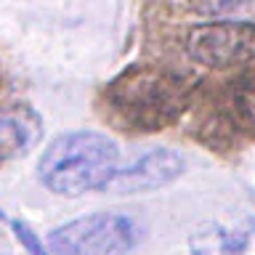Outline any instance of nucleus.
Instances as JSON below:
<instances>
[{
  "instance_id": "obj_1",
  "label": "nucleus",
  "mask_w": 255,
  "mask_h": 255,
  "mask_svg": "<svg viewBox=\"0 0 255 255\" xmlns=\"http://www.w3.org/2000/svg\"><path fill=\"white\" fill-rule=\"evenodd\" d=\"M189 77L170 69H159L151 64L125 69L104 91L107 112L123 130L133 133H157L175 125L191 107Z\"/></svg>"
},
{
  "instance_id": "obj_2",
  "label": "nucleus",
  "mask_w": 255,
  "mask_h": 255,
  "mask_svg": "<svg viewBox=\"0 0 255 255\" xmlns=\"http://www.w3.org/2000/svg\"><path fill=\"white\" fill-rule=\"evenodd\" d=\"M120 149L115 138L99 130H69L45 146L37 162V181L59 197H83L104 191L117 173Z\"/></svg>"
},
{
  "instance_id": "obj_3",
  "label": "nucleus",
  "mask_w": 255,
  "mask_h": 255,
  "mask_svg": "<svg viewBox=\"0 0 255 255\" xmlns=\"http://www.w3.org/2000/svg\"><path fill=\"white\" fill-rule=\"evenodd\" d=\"M141 231L133 218L120 213H91L48 234L51 255H128Z\"/></svg>"
},
{
  "instance_id": "obj_4",
  "label": "nucleus",
  "mask_w": 255,
  "mask_h": 255,
  "mask_svg": "<svg viewBox=\"0 0 255 255\" xmlns=\"http://www.w3.org/2000/svg\"><path fill=\"white\" fill-rule=\"evenodd\" d=\"M186 53L207 69H234L255 61V24L250 21H202L186 35Z\"/></svg>"
},
{
  "instance_id": "obj_5",
  "label": "nucleus",
  "mask_w": 255,
  "mask_h": 255,
  "mask_svg": "<svg viewBox=\"0 0 255 255\" xmlns=\"http://www.w3.org/2000/svg\"><path fill=\"white\" fill-rule=\"evenodd\" d=\"M186 170V157L175 149L157 146L141 154L133 165L117 167L112 181L104 186L109 194H143V191H157L178 181Z\"/></svg>"
},
{
  "instance_id": "obj_6",
  "label": "nucleus",
  "mask_w": 255,
  "mask_h": 255,
  "mask_svg": "<svg viewBox=\"0 0 255 255\" xmlns=\"http://www.w3.org/2000/svg\"><path fill=\"white\" fill-rule=\"evenodd\" d=\"M191 255H255V221L245 218L234 226L202 223L189 239Z\"/></svg>"
},
{
  "instance_id": "obj_7",
  "label": "nucleus",
  "mask_w": 255,
  "mask_h": 255,
  "mask_svg": "<svg viewBox=\"0 0 255 255\" xmlns=\"http://www.w3.org/2000/svg\"><path fill=\"white\" fill-rule=\"evenodd\" d=\"M40 135V120L29 109H0V165L27 154Z\"/></svg>"
},
{
  "instance_id": "obj_8",
  "label": "nucleus",
  "mask_w": 255,
  "mask_h": 255,
  "mask_svg": "<svg viewBox=\"0 0 255 255\" xmlns=\"http://www.w3.org/2000/svg\"><path fill=\"white\" fill-rule=\"evenodd\" d=\"M11 229H13V234H16V239H19V245L27 250L29 255H48V250L43 247V239H40L35 231H32V226L27 221H11Z\"/></svg>"
},
{
  "instance_id": "obj_9",
  "label": "nucleus",
  "mask_w": 255,
  "mask_h": 255,
  "mask_svg": "<svg viewBox=\"0 0 255 255\" xmlns=\"http://www.w3.org/2000/svg\"><path fill=\"white\" fill-rule=\"evenodd\" d=\"M0 221H5V213L3 210H0Z\"/></svg>"
}]
</instances>
